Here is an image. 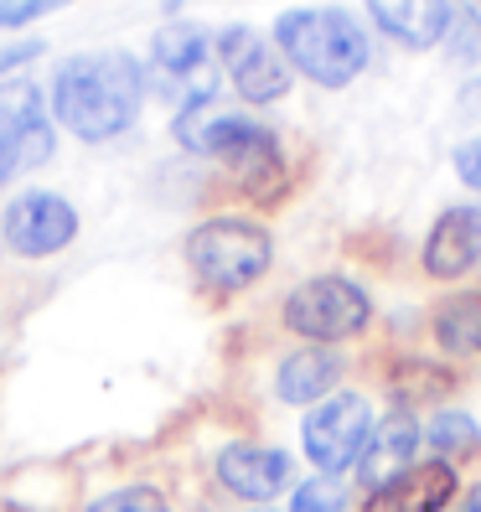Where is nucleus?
Instances as JSON below:
<instances>
[{
    "label": "nucleus",
    "instance_id": "nucleus-1",
    "mask_svg": "<svg viewBox=\"0 0 481 512\" xmlns=\"http://www.w3.org/2000/svg\"><path fill=\"white\" fill-rule=\"evenodd\" d=\"M145 104V68L130 52H78L52 73V125L99 145L135 125Z\"/></svg>",
    "mask_w": 481,
    "mask_h": 512
},
{
    "label": "nucleus",
    "instance_id": "nucleus-2",
    "mask_svg": "<svg viewBox=\"0 0 481 512\" xmlns=\"http://www.w3.org/2000/svg\"><path fill=\"white\" fill-rule=\"evenodd\" d=\"M275 47L285 52V63L295 73H306L321 88H347L357 73L368 68V32L337 6H306L285 11L275 21Z\"/></svg>",
    "mask_w": 481,
    "mask_h": 512
},
{
    "label": "nucleus",
    "instance_id": "nucleus-3",
    "mask_svg": "<svg viewBox=\"0 0 481 512\" xmlns=\"http://www.w3.org/2000/svg\"><path fill=\"white\" fill-rule=\"evenodd\" d=\"M269 259L275 244L249 218H207L187 233V264L207 290H244L269 269Z\"/></svg>",
    "mask_w": 481,
    "mask_h": 512
},
{
    "label": "nucleus",
    "instance_id": "nucleus-4",
    "mask_svg": "<svg viewBox=\"0 0 481 512\" xmlns=\"http://www.w3.org/2000/svg\"><path fill=\"white\" fill-rule=\"evenodd\" d=\"M373 316V300L363 285H352L342 275H321V280H306L300 290H290L285 300V326L306 342H342V337H357Z\"/></svg>",
    "mask_w": 481,
    "mask_h": 512
},
{
    "label": "nucleus",
    "instance_id": "nucleus-5",
    "mask_svg": "<svg viewBox=\"0 0 481 512\" xmlns=\"http://www.w3.org/2000/svg\"><path fill=\"white\" fill-rule=\"evenodd\" d=\"M52 109L42 104V88L32 78H6L0 83V187L11 176L52 161Z\"/></svg>",
    "mask_w": 481,
    "mask_h": 512
},
{
    "label": "nucleus",
    "instance_id": "nucleus-6",
    "mask_svg": "<svg viewBox=\"0 0 481 512\" xmlns=\"http://www.w3.org/2000/svg\"><path fill=\"white\" fill-rule=\"evenodd\" d=\"M300 440H306V456L321 476H337L347 471L352 461H363V450L373 440V409L368 399L357 394H337L326 399L306 414V425H300Z\"/></svg>",
    "mask_w": 481,
    "mask_h": 512
},
{
    "label": "nucleus",
    "instance_id": "nucleus-7",
    "mask_svg": "<svg viewBox=\"0 0 481 512\" xmlns=\"http://www.w3.org/2000/svg\"><path fill=\"white\" fill-rule=\"evenodd\" d=\"M0 233H6V249L21 259H52L78 238V213L63 192H16L6 202Z\"/></svg>",
    "mask_w": 481,
    "mask_h": 512
},
{
    "label": "nucleus",
    "instance_id": "nucleus-8",
    "mask_svg": "<svg viewBox=\"0 0 481 512\" xmlns=\"http://www.w3.org/2000/svg\"><path fill=\"white\" fill-rule=\"evenodd\" d=\"M218 52L228 63V78L238 88V99L249 104H269V99H285L290 94V63L280 47H269L264 37H254L249 26H228L218 37Z\"/></svg>",
    "mask_w": 481,
    "mask_h": 512
},
{
    "label": "nucleus",
    "instance_id": "nucleus-9",
    "mask_svg": "<svg viewBox=\"0 0 481 512\" xmlns=\"http://www.w3.org/2000/svg\"><path fill=\"white\" fill-rule=\"evenodd\" d=\"M218 481L244 502H269L290 487V456L275 445H228L218 456Z\"/></svg>",
    "mask_w": 481,
    "mask_h": 512
},
{
    "label": "nucleus",
    "instance_id": "nucleus-10",
    "mask_svg": "<svg viewBox=\"0 0 481 512\" xmlns=\"http://www.w3.org/2000/svg\"><path fill=\"white\" fill-rule=\"evenodd\" d=\"M481 259V207H445L425 238V269L435 280H461Z\"/></svg>",
    "mask_w": 481,
    "mask_h": 512
},
{
    "label": "nucleus",
    "instance_id": "nucleus-11",
    "mask_svg": "<svg viewBox=\"0 0 481 512\" xmlns=\"http://www.w3.org/2000/svg\"><path fill=\"white\" fill-rule=\"evenodd\" d=\"M450 497H456L450 461H425V466H409L404 476H394L388 487H378L363 502V512H445Z\"/></svg>",
    "mask_w": 481,
    "mask_h": 512
},
{
    "label": "nucleus",
    "instance_id": "nucleus-12",
    "mask_svg": "<svg viewBox=\"0 0 481 512\" xmlns=\"http://www.w3.org/2000/svg\"><path fill=\"white\" fill-rule=\"evenodd\" d=\"M373 21L404 47H435L450 32V0H368Z\"/></svg>",
    "mask_w": 481,
    "mask_h": 512
},
{
    "label": "nucleus",
    "instance_id": "nucleus-13",
    "mask_svg": "<svg viewBox=\"0 0 481 512\" xmlns=\"http://www.w3.org/2000/svg\"><path fill=\"white\" fill-rule=\"evenodd\" d=\"M414 445H419V425L399 409V414H388L383 425L373 430V440H368V450H363V481L378 492V487H388L394 476H404L409 471V461H414Z\"/></svg>",
    "mask_w": 481,
    "mask_h": 512
},
{
    "label": "nucleus",
    "instance_id": "nucleus-14",
    "mask_svg": "<svg viewBox=\"0 0 481 512\" xmlns=\"http://www.w3.org/2000/svg\"><path fill=\"white\" fill-rule=\"evenodd\" d=\"M337 378H342V363L326 347H306V352H295V357H285L280 363V399L285 404H316V399H326L337 388Z\"/></svg>",
    "mask_w": 481,
    "mask_h": 512
},
{
    "label": "nucleus",
    "instance_id": "nucleus-15",
    "mask_svg": "<svg viewBox=\"0 0 481 512\" xmlns=\"http://www.w3.org/2000/svg\"><path fill=\"white\" fill-rule=\"evenodd\" d=\"M150 57L156 68H166L171 78H197L202 83V68H207V32L192 21H176V26H161L156 42H150Z\"/></svg>",
    "mask_w": 481,
    "mask_h": 512
},
{
    "label": "nucleus",
    "instance_id": "nucleus-16",
    "mask_svg": "<svg viewBox=\"0 0 481 512\" xmlns=\"http://www.w3.org/2000/svg\"><path fill=\"white\" fill-rule=\"evenodd\" d=\"M435 337L445 352H481V295H450L435 311Z\"/></svg>",
    "mask_w": 481,
    "mask_h": 512
},
{
    "label": "nucleus",
    "instance_id": "nucleus-17",
    "mask_svg": "<svg viewBox=\"0 0 481 512\" xmlns=\"http://www.w3.org/2000/svg\"><path fill=\"white\" fill-rule=\"evenodd\" d=\"M476 440H481V430H476V419H471V414L445 409V414H435V419H430V450H435L440 461L471 456V450H476Z\"/></svg>",
    "mask_w": 481,
    "mask_h": 512
},
{
    "label": "nucleus",
    "instance_id": "nucleus-18",
    "mask_svg": "<svg viewBox=\"0 0 481 512\" xmlns=\"http://www.w3.org/2000/svg\"><path fill=\"white\" fill-rule=\"evenodd\" d=\"M290 512H347V492L337 476H311L300 481L295 497H290Z\"/></svg>",
    "mask_w": 481,
    "mask_h": 512
},
{
    "label": "nucleus",
    "instance_id": "nucleus-19",
    "mask_svg": "<svg viewBox=\"0 0 481 512\" xmlns=\"http://www.w3.org/2000/svg\"><path fill=\"white\" fill-rule=\"evenodd\" d=\"M88 512H171V507H166V497L156 487H125V492L99 497Z\"/></svg>",
    "mask_w": 481,
    "mask_h": 512
},
{
    "label": "nucleus",
    "instance_id": "nucleus-20",
    "mask_svg": "<svg viewBox=\"0 0 481 512\" xmlns=\"http://www.w3.org/2000/svg\"><path fill=\"white\" fill-rule=\"evenodd\" d=\"M57 6H73V0H16V6L6 11V21H0V32H11V26H21V21H37Z\"/></svg>",
    "mask_w": 481,
    "mask_h": 512
},
{
    "label": "nucleus",
    "instance_id": "nucleus-21",
    "mask_svg": "<svg viewBox=\"0 0 481 512\" xmlns=\"http://www.w3.org/2000/svg\"><path fill=\"white\" fill-rule=\"evenodd\" d=\"M456 176H461L471 192H481V135L466 140V145L456 150Z\"/></svg>",
    "mask_w": 481,
    "mask_h": 512
},
{
    "label": "nucleus",
    "instance_id": "nucleus-22",
    "mask_svg": "<svg viewBox=\"0 0 481 512\" xmlns=\"http://www.w3.org/2000/svg\"><path fill=\"white\" fill-rule=\"evenodd\" d=\"M32 57H42V42H11V47H0V83H6L11 68L32 63Z\"/></svg>",
    "mask_w": 481,
    "mask_h": 512
},
{
    "label": "nucleus",
    "instance_id": "nucleus-23",
    "mask_svg": "<svg viewBox=\"0 0 481 512\" xmlns=\"http://www.w3.org/2000/svg\"><path fill=\"white\" fill-rule=\"evenodd\" d=\"M461 512H481V487H476V492H471V497L461 502Z\"/></svg>",
    "mask_w": 481,
    "mask_h": 512
},
{
    "label": "nucleus",
    "instance_id": "nucleus-24",
    "mask_svg": "<svg viewBox=\"0 0 481 512\" xmlns=\"http://www.w3.org/2000/svg\"><path fill=\"white\" fill-rule=\"evenodd\" d=\"M0 512H37V507H21V502H0Z\"/></svg>",
    "mask_w": 481,
    "mask_h": 512
},
{
    "label": "nucleus",
    "instance_id": "nucleus-25",
    "mask_svg": "<svg viewBox=\"0 0 481 512\" xmlns=\"http://www.w3.org/2000/svg\"><path fill=\"white\" fill-rule=\"evenodd\" d=\"M11 6H16V0H0V21H6V11H11Z\"/></svg>",
    "mask_w": 481,
    "mask_h": 512
}]
</instances>
